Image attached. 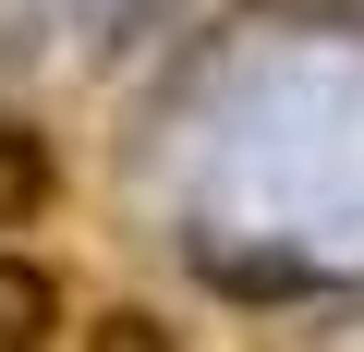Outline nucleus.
<instances>
[{"label":"nucleus","instance_id":"obj_1","mask_svg":"<svg viewBox=\"0 0 364 352\" xmlns=\"http://www.w3.org/2000/svg\"><path fill=\"white\" fill-rule=\"evenodd\" d=\"M49 328H61V267H37V255L0 243V352H25Z\"/></svg>","mask_w":364,"mask_h":352},{"label":"nucleus","instance_id":"obj_2","mask_svg":"<svg viewBox=\"0 0 364 352\" xmlns=\"http://www.w3.org/2000/svg\"><path fill=\"white\" fill-rule=\"evenodd\" d=\"M61 195V170H49V146L25 134V122H0V231H25L37 207Z\"/></svg>","mask_w":364,"mask_h":352}]
</instances>
